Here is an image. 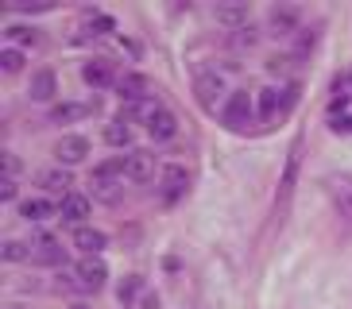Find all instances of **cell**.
I'll return each mask as SVG.
<instances>
[{
    "instance_id": "cell-1",
    "label": "cell",
    "mask_w": 352,
    "mask_h": 309,
    "mask_svg": "<svg viewBox=\"0 0 352 309\" xmlns=\"http://www.w3.org/2000/svg\"><path fill=\"white\" fill-rule=\"evenodd\" d=\"M194 97H197V104H201L206 113H217L221 97H225V82H221V73H197V78H194Z\"/></svg>"
},
{
    "instance_id": "cell-2",
    "label": "cell",
    "mask_w": 352,
    "mask_h": 309,
    "mask_svg": "<svg viewBox=\"0 0 352 309\" xmlns=\"http://www.w3.org/2000/svg\"><path fill=\"white\" fill-rule=\"evenodd\" d=\"M190 190V174L182 166H163V174H159V197H163V205H175L178 197H186Z\"/></svg>"
},
{
    "instance_id": "cell-3",
    "label": "cell",
    "mask_w": 352,
    "mask_h": 309,
    "mask_svg": "<svg viewBox=\"0 0 352 309\" xmlns=\"http://www.w3.org/2000/svg\"><path fill=\"white\" fill-rule=\"evenodd\" d=\"M124 178L128 182H151V178H155V154L128 151L124 154Z\"/></svg>"
},
{
    "instance_id": "cell-4",
    "label": "cell",
    "mask_w": 352,
    "mask_h": 309,
    "mask_svg": "<svg viewBox=\"0 0 352 309\" xmlns=\"http://www.w3.org/2000/svg\"><path fill=\"white\" fill-rule=\"evenodd\" d=\"M74 275H78V286H82V290H101L104 278H109V267H104L97 255H85L82 263H78V271H74Z\"/></svg>"
},
{
    "instance_id": "cell-5",
    "label": "cell",
    "mask_w": 352,
    "mask_h": 309,
    "mask_svg": "<svg viewBox=\"0 0 352 309\" xmlns=\"http://www.w3.org/2000/svg\"><path fill=\"white\" fill-rule=\"evenodd\" d=\"M221 116H225V124L232 128V132H240V128L252 120V97L248 93H232V97L225 101V113Z\"/></svg>"
},
{
    "instance_id": "cell-6",
    "label": "cell",
    "mask_w": 352,
    "mask_h": 309,
    "mask_svg": "<svg viewBox=\"0 0 352 309\" xmlns=\"http://www.w3.org/2000/svg\"><path fill=\"white\" fill-rule=\"evenodd\" d=\"M213 20H217L221 27H228V31L252 27L248 23V4H240V0H232V4H217V8H213Z\"/></svg>"
},
{
    "instance_id": "cell-7",
    "label": "cell",
    "mask_w": 352,
    "mask_h": 309,
    "mask_svg": "<svg viewBox=\"0 0 352 309\" xmlns=\"http://www.w3.org/2000/svg\"><path fill=\"white\" fill-rule=\"evenodd\" d=\"M54 154H58V163L78 166V163H85V154H89V139H85V135H63L58 147H54Z\"/></svg>"
},
{
    "instance_id": "cell-8",
    "label": "cell",
    "mask_w": 352,
    "mask_h": 309,
    "mask_svg": "<svg viewBox=\"0 0 352 309\" xmlns=\"http://www.w3.org/2000/svg\"><path fill=\"white\" fill-rule=\"evenodd\" d=\"M82 78H85V85H94V89H109V85L120 82V78L113 73V62H104V58L85 62V66H82Z\"/></svg>"
},
{
    "instance_id": "cell-9",
    "label": "cell",
    "mask_w": 352,
    "mask_h": 309,
    "mask_svg": "<svg viewBox=\"0 0 352 309\" xmlns=\"http://www.w3.org/2000/svg\"><path fill=\"white\" fill-rule=\"evenodd\" d=\"M116 89H120L124 104H135V101H147V97H151V82H147L144 73H124V78L116 82Z\"/></svg>"
},
{
    "instance_id": "cell-10",
    "label": "cell",
    "mask_w": 352,
    "mask_h": 309,
    "mask_svg": "<svg viewBox=\"0 0 352 309\" xmlns=\"http://www.w3.org/2000/svg\"><path fill=\"white\" fill-rule=\"evenodd\" d=\"M54 93H58V78H54V70H35L32 85H28V97H32V101H51Z\"/></svg>"
},
{
    "instance_id": "cell-11",
    "label": "cell",
    "mask_w": 352,
    "mask_h": 309,
    "mask_svg": "<svg viewBox=\"0 0 352 309\" xmlns=\"http://www.w3.org/2000/svg\"><path fill=\"white\" fill-rule=\"evenodd\" d=\"M58 216H63L66 225H78V228H85L82 220L89 216V197H82V194H70V197H63V205H58Z\"/></svg>"
},
{
    "instance_id": "cell-12",
    "label": "cell",
    "mask_w": 352,
    "mask_h": 309,
    "mask_svg": "<svg viewBox=\"0 0 352 309\" xmlns=\"http://www.w3.org/2000/svg\"><path fill=\"white\" fill-rule=\"evenodd\" d=\"M39 185L47 190V194L70 197V185H74V178H70V170H63V166H51V170H43V174H39Z\"/></svg>"
},
{
    "instance_id": "cell-13",
    "label": "cell",
    "mask_w": 352,
    "mask_h": 309,
    "mask_svg": "<svg viewBox=\"0 0 352 309\" xmlns=\"http://www.w3.org/2000/svg\"><path fill=\"white\" fill-rule=\"evenodd\" d=\"M104 244H109V236H104L101 228H78V232H74V247H82L85 255L104 251Z\"/></svg>"
},
{
    "instance_id": "cell-14",
    "label": "cell",
    "mask_w": 352,
    "mask_h": 309,
    "mask_svg": "<svg viewBox=\"0 0 352 309\" xmlns=\"http://www.w3.org/2000/svg\"><path fill=\"white\" fill-rule=\"evenodd\" d=\"M32 259H43V263H63V244L54 236H39L32 244Z\"/></svg>"
},
{
    "instance_id": "cell-15",
    "label": "cell",
    "mask_w": 352,
    "mask_h": 309,
    "mask_svg": "<svg viewBox=\"0 0 352 309\" xmlns=\"http://www.w3.org/2000/svg\"><path fill=\"white\" fill-rule=\"evenodd\" d=\"M94 113V104H74V101H63L51 108V120L54 124H70V120H82V116Z\"/></svg>"
},
{
    "instance_id": "cell-16",
    "label": "cell",
    "mask_w": 352,
    "mask_h": 309,
    "mask_svg": "<svg viewBox=\"0 0 352 309\" xmlns=\"http://www.w3.org/2000/svg\"><path fill=\"white\" fill-rule=\"evenodd\" d=\"M20 216L23 220H47V216H54V205L43 197H28V201H20Z\"/></svg>"
},
{
    "instance_id": "cell-17",
    "label": "cell",
    "mask_w": 352,
    "mask_h": 309,
    "mask_svg": "<svg viewBox=\"0 0 352 309\" xmlns=\"http://www.w3.org/2000/svg\"><path fill=\"white\" fill-rule=\"evenodd\" d=\"M147 132L155 135V139H175V135H178V120H175V116H170V113L163 108V113H159L155 120L147 124Z\"/></svg>"
},
{
    "instance_id": "cell-18",
    "label": "cell",
    "mask_w": 352,
    "mask_h": 309,
    "mask_svg": "<svg viewBox=\"0 0 352 309\" xmlns=\"http://www.w3.org/2000/svg\"><path fill=\"white\" fill-rule=\"evenodd\" d=\"M333 201H337L341 216H352V178H337L333 182Z\"/></svg>"
},
{
    "instance_id": "cell-19",
    "label": "cell",
    "mask_w": 352,
    "mask_h": 309,
    "mask_svg": "<svg viewBox=\"0 0 352 309\" xmlns=\"http://www.w3.org/2000/svg\"><path fill=\"white\" fill-rule=\"evenodd\" d=\"M279 113H283L279 89H259V116H263V120H275Z\"/></svg>"
},
{
    "instance_id": "cell-20",
    "label": "cell",
    "mask_w": 352,
    "mask_h": 309,
    "mask_svg": "<svg viewBox=\"0 0 352 309\" xmlns=\"http://www.w3.org/2000/svg\"><path fill=\"white\" fill-rule=\"evenodd\" d=\"M94 197L104 205H116L120 201V182H109V178H94Z\"/></svg>"
},
{
    "instance_id": "cell-21",
    "label": "cell",
    "mask_w": 352,
    "mask_h": 309,
    "mask_svg": "<svg viewBox=\"0 0 352 309\" xmlns=\"http://www.w3.org/2000/svg\"><path fill=\"white\" fill-rule=\"evenodd\" d=\"M4 35H8V43H16V47H35V43H39V31H35V27H23V23H12Z\"/></svg>"
},
{
    "instance_id": "cell-22",
    "label": "cell",
    "mask_w": 352,
    "mask_h": 309,
    "mask_svg": "<svg viewBox=\"0 0 352 309\" xmlns=\"http://www.w3.org/2000/svg\"><path fill=\"white\" fill-rule=\"evenodd\" d=\"M104 139H109L113 147H132V128L120 124V120H113L109 128H104Z\"/></svg>"
},
{
    "instance_id": "cell-23",
    "label": "cell",
    "mask_w": 352,
    "mask_h": 309,
    "mask_svg": "<svg viewBox=\"0 0 352 309\" xmlns=\"http://www.w3.org/2000/svg\"><path fill=\"white\" fill-rule=\"evenodd\" d=\"M0 259L4 263H23V259H32V247L20 244V240H8V244L0 247Z\"/></svg>"
},
{
    "instance_id": "cell-24",
    "label": "cell",
    "mask_w": 352,
    "mask_h": 309,
    "mask_svg": "<svg viewBox=\"0 0 352 309\" xmlns=\"http://www.w3.org/2000/svg\"><path fill=\"white\" fill-rule=\"evenodd\" d=\"M271 23H275L283 35H290V31L298 27V12H294V8H275V12H271Z\"/></svg>"
},
{
    "instance_id": "cell-25",
    "label": "cell",
    "mask_w": 352,
    "mask_h": 309,
    "mask_svg": "<svg viewBox=\"0 0 352 309\" xmlns=\"http://www.w3.org/2000/svg\"><path fill=\"white\" fill-rule=\"evenodd\" d=\"M294 174H298V144L290 147V154H287V174H283V201L290 197V185H294Z\"/></svg>"
},
{
    "instance_id": "cell-26",
    "label": "cell",
    "mask_w": 352,
    "mask_h": 309,
    "mask_svg": "<svg viewBox=\"0 0 352 309\" xmlns=\"http://www.w3.org/2000/svg\"><path fill=\"white\" fill-rule=\"evenodd\" d=\"M94 178H109V182L124 178V154H120V159H109V163H101V166L94 170Z\"/></svg>"
},
{
    "instance_id": "cell-27",
    "label": "cell",
    "mask_w": 352,
    "mask_h": 309,
    "mask_svg": "<svg viewBox=\"0 0 352 309\" xmlns=\"http://www.w3.org/2000/svg\"><path fill=\"white\" fill-rule=\"evenodd\" d=\"M0 70L4 73H20L23 70V54L16 51V47H4V51H0Z\"/></svg>"
},
{
    "instance_id": "cell-28",
    "label": "cell",
    "mask_w": 352,
    "mask_h": 309,
    "mask_svg": "<svg viewBox=\"0 0 352 309\" xmlns=\"http://www.w3.org/2000/svg\"><path fill=\"white\" fill-rule=\"evenodd\" d=\"M333 120H337V128H352V97L333 101Z\"/></svg>"
},
{
    "instance_id": "cell-29",
    "label": "cell",
    "mask_w": 352,
    "mask_h": 309,
    "mask_svg": "<svg viewBox=\"0 0 352 309\" xmlns=\"http://www.w3.org/2000/svg\"><path fill=\"white\" fill-rule=\"evenodd\" d=\"M140 286H144V282H140V275H128L124 282H120V290H116V298H120V301H132L135 294H140Z\"/></svg>"
},
{
    "instance_id": "cell-30",
    "label": "cell",
    "mask_w": 352,
    "mask_h": 309,
    "mask_svg": "<svg viewBox=\"0 0 352 309\" xmlns=\"http://www.w3.org/2000/svg\"><path fill=\"white\" fill-rule=\"evenodd\" d=\"M109 31H116L113 16H89V35H109Z\"/></svg>"
},
{
    "instance_id": "cell-31",
    "label": "cell",
    "mask_w": 352,
    "mask_h": 309,
    "mask_svg": "<svg viewBox=\"0 0 352 309\" xmlns=\"http://www.w3.org/2000/svg\"><path fill=\"white\" fill-rule=\"evenodd\" d=\"M16 197H20V182L16 178H4L0 182V201H16Z\"/></svg>"
},
{
    "instance_id": "cell-32",
    "label": "cell",
    "mask_w": 352,
    "mask_h": 309,
    "mask_svg": "<svg viewBox=\"0 0 352 309\" xmlns=\"http://www.w3.org/2000/svg\"><path fill=\"white\" fill-rule=\"evenodd\" d=\"M20 170H23V163H20L12 151H4V178H16Z\"/></svg>"
},
{
    "instance_id": "cell-33",
    "label": "cell",
    "mask_w": 352,
    "mask_h": 309,
    "mask_svg": "<svg viewBox=\"0 0 352 309\" xmlns=\"http://www.w3.org/2000/svg\"><path fill=\"white\" fill-rule=\"evenodd\" d=\"M236 47H256V27L236 31Z\"/></svg>"
},
{
    "instance_id": "cell-34",
    "label": "cell",
    "mask_w": 352,
    "mask_h": 309,
    "mask_svg": "<svg viewBox=\"0 0 352 309\" xmlns=\"http://www.w3.org/2000/svg\"><path fill=\"white\" fill-rule=\"evenodd\" d=\"M294 101H298V85H287V89H283V113L294 108Z\"/></svg>"
},
{
    "instance_id": "cell-35",
    "label": "cell",
    "mask_w": 352,
    "mask_h": 309,
    "mask_svg": "<svg viewBox=\"0 0 352 309\" xmlns=\"http://www.w3.org/2000/svg\"><path fill=\"white\" fill-rule=\"evenodd\" d=\"M144 309H159V298H151V294H147V298H144Z\"/></svg>"
},
{
    "instance_id": "cell-36",
    "label": "cell",
    "mask_w": 352,
    "mask_h": 309,
    "mask_svg": "<svg viewBox=\"0 0 352 309\" xmlns=\"http://www.w3.org/2000/svg\"><path fill=\"white\" fill-rule=\"evenodd\" d=\"M70 309H89V306H82V301H78V306H70Z\"/></svg>"
},
{
    "instance_id": "cell-37",
    "label": "cell",
    "mask_w": 352,
    "mask_h": 309,
    "mask_svg": "<svg viewBox=\"0 0 352 309\" xmlns=\"http://www.w3.org/2000/svg\"><path fill=\"white\" fill-rule=\"evenodd\" d=\"M4 309H23V306H4Z\"/></svg>"
}]
</instances>
